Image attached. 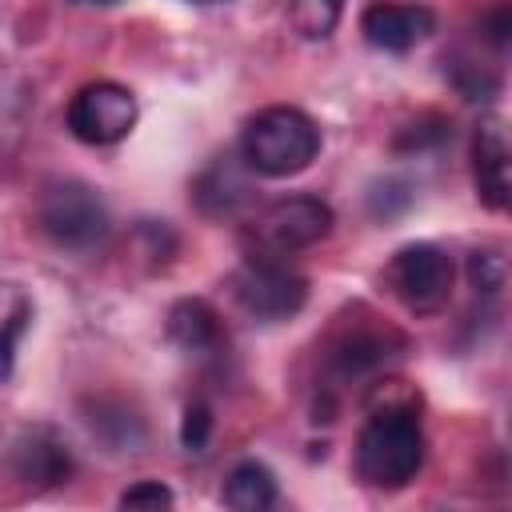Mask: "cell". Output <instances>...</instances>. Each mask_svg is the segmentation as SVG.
<instances>
[{"label": "cell", "instance_id": "15", "mask_svg": "<svg viewBox=\"0 0 512 512\" xmlns=\"http://www.w3.org/2000/svg\"><path fill=\"white\" fill-rule=\"evenodd\" d=\"M88 428L116 452H132L144 444V420L124 404V400H112V396H100L88 412Z\"/></svg>", "mask_w": 512, "mask_h": 512}, {"label": "cell", "instance_id": "6", "mask_svg": "<svg viewBox=\"0 0 512 512\" xmlns=\"http://www.w3.org/2000/svg\"><path fill=\"white\" fill-rule=\"evenodd\" d=\"M232 296L236 304L260 320V324H280L292 320L308 304V280L292 272L284 260H244L240 272H232Z\"/></svg>", "mask_w": 512, "mask_h": 512}, {"label": "cell", "instance_id": "17", "mask_svg": "<svg viewBox=\"0 0 512 512\" xmlns=\"http://www.w3.org/2000/svg\"><path fill=\"white\" fill-rule=\"evenodd\" d=\"M344 0H288V24L300 40H328L340 24Z\"/></svg>", "mask_w": 512, "mask_h": 512}, {"label": "cell", "instance_id": "9", "mask_svg": "<svg viewBox=\"0 0 512 512\" xmlns=\"http://www.w3.org/2000/svg\"><path fill=\"white\" fill-rule=\"evenodd\" d=\"M72 452L68 444L48 428V424H36V428H24L12 448H8V472L32 488V492H44V488H60L68 476H72Z\"/></svg>", "mask_w": 512, "mask_h": 512}, {"label": "cell", "instance_id": "25", "mask_svg": "<svg viewBox=\"0 0 512 512\" xmlns=\"http://www.w3.org/2000/svg\"><path fill=\"white\" fill-rule=\"evenodd\" d=\"M196 4H216V0H196Z\"/></svg>", "mask_w": 512, "mask_h": 512}, {"label": "cell", "instance_id": "18", "mask_svg": "<svg viewBox=\"0 0 512 512\" xmlns=\"http://www.w3.org/2000/svg\"><path fill=\"white\" fill-rule=\"evenodd\" d=\"M412 200H416V192H412V184H408L404 176H380V180H372L368 192H364L368 216L380 220V224L404 216V212L412 208Z\"/></svg>", "mask_w": 512, "mask_h": 512}, {"label": "cell", "instance_id": "1", "mask_svg": "<svg viewBox=\"0 0 512 512\" xmlns=\"http://www.w3.org/2000/svg\"><path fill=\"white\" fill-rule=\"evenodd\" d=\"M424 468L420 408H368L356 436V476L372 488L396 492Z\"/></svg>", "mask_w": 512, "mask_h": 512}, {"label": "cell", "instance_id": "24", "mask_svg": "<svg viewBox=\"0 0 512 512\" xmlns=\"http://www.w3.org/2000/svg\"><path fill=\"white\" fill-rule=\"evenodd\" d=\"M92 4H120V0H92Z\"/></svg>", "mask_w": 512, "mask_h": 512}, {"label": "cell", "instance_id": "2", "mask_svg": "<svg viewBox=\"0 0 512 512\" xmlns=\"http://www.w3.org/2000/svg\"><path fill=\"white\" fill-rule=\"evenodd\" d=\"M316 156H320V128H316V120L308 112H300L292 104L260 108L244 124L240 160L256 176L284 180V176L304 172Z\"/></svg>", "mask_w": 512, "mask_h": 512}, {"label": "cell", "instance_id": "16", "mask_svg": "<svg viewBox=\"0 0 512 512\" xmlns=\"http://www.w3.org/2000/svg\"><path fill=\"white\" fill-rule=\"evenodd\" d=\"M32 320V300L16 280H0V384L16 368V340Z\"/></svg>", "mask_w": 512, "mask_h": 512}, {"label": "cell", "instance_id": "23", "mask_svg": "<svg viewBox=\"0 0 512 512\" xmlns=\"http://www.w3.org/2000/svg\"><path fill=\"white\" fill-rule=\"evenodd\" d=\"M496 44H504L508 40V8H496L492 12V32H488Z\"/></svg>", "mask_w": 512, "mask_h": 512}, {"label": "cell", "instance_id": "11", "mask_svg": "<svg viewBox=\"0 0 512 512\" xmlns=\"http://www.w3.org/2000/svg\"><path fill=\"white\" fill-rule=\"evenodd\" d=\"M472 180L484 208L504 212L512 200V176H508V136L500 116H484L472 136Z\"/></svg>", "mask_w": 512, "mask_h": 512}, {"label": "cell", "instance_id": "20", "mask_svg": "<svg viewBox=\"0 0 512 512\" xmlns=\"http://www.w3.org/2000/svg\"><path fill=\"white\" fill-rule=\"evenodd\" d=\"M136 240L144 244V256L152 264H168V256L176 252V232L164 220H140L136 224Z\"/></svg>", "mask_w": 512, "mask_h": 512}, {"label": "cell", "instance_id": "21", "mask_svg": "<svg viewBox=\"0 0 512 512\" xmlns=\"http://www.w3.org/2000/svg\"><path fill=\"white\" fill-rule=\"evenodd\" d=\"M212 440V412L208 404H188L184 408V420H180V444L184 452H204Z\"/></svg>", "mask_w": 512, "mask_h": 512}, {"label": "cell", "instance_id": "22", "mask_svg": "<svg viewBox=\"0 0 512 512\" xmlns=\"http://www.w3.org/2000/svg\"><path fill=\"white\" fill-rule=\"evenodd\" d=\"M172 504H176V496L160 480H140L120 492V508H172Z\"/></svg>", "mask_w": 512, "mask_h": 512}, {"label": "cell", "instance_id": "14", "mask_svg": "<svg viewBox=\"0 0 512 512\" xmlns=\"http://www.w3.org/2000/svg\"><path fill=\"white\" fill-rule=\"evenodd\" d=\"M276 476H272V468L268 464H260V460H240L232 472H228V480H224V492H220V500L228 504V508H236V512H264V508H272L276 504Z\"/></svg>", "mask_w": 512, "mask_h": 512}, {"label": "cell", "instance_id": "3", "mask_svg": "<svg viewBox=\"0 0 512 512\" xmlns=\"http://www.w3.org/2000/svg\"><path fill=\"white\" fill-rule=\"evenodd\" d=\"M332 224H336V212L328 200L320 196H284V200H272L248 228V248H252V260H288L320 240L332 236Z\"/></svg>", "mask_w": 512, "mask_h": 512}, {"label": "cell", "instance_id": "8", "mask_svg": "<svg viewBox=\"0 0 512 512\" xmlns=\"http://www.w3.org/2000/svg\"><path fill=\"white\" fill-rule=\"evenodd\" d=\"M64 120L80 144H92V148L120 144L136 128V96L116 80H92L76 88Z\"/></svg>", "mask_w": 512, "mask_h": 512}, {"label": "cell", "instance_id": "12", "mask_svg": "<svg viewBox=\"0 0 512 512\" xmlns=\"http://www.w3.org/2000/svg\"><path fill=\"white\" fill-rule=\"evenodd\" d=\"M168 340L184 352V356H196V360H208V356H220V348L228 344L224 336V324H220V312L200 300V296H184L168 308V324H164Z\"/></svg>", "mask_w": 512, "mask_h": 512}, {"label": "cell", "instance_id": "4", "mask_svg": "<svg viewBox=\"0 0 512 512\" xmlns=\"http://www.w3.org/2000/svg\"><path fill=\"white\" fill-rule=\"evenodd\" d=\"M36 220L52 244L72 248V252H88V248L104 244V236L112 228L108 204L84 180H52L40 196Z\"/></svg>", "mask_w": 512, "mask_h": 512}, {"label": "cell", "instance_id": "5", "mask_svg": "<svg viewBox=\"0 0 512 512\" xmlns=\"http://www.w3.org/2000/svg\"><path fill=\"white\" fill-rule=\"evenodd\" d=\"M452 280H456L452 256L428 240L404 244L384 268V284L416 316H436L452 296Z\"/></svg>", "mask_w": 512, "mask_h": 512}, {"label": "cell", "instance_id": "7", "mask_svg": "<svg viewBox=\"0 0 512 512\" xmlns=\"http://www.w3.org/2000/svg\"><path fill=\"white\" fill-rule=\"evenodd\" d=\"M356 316L360 320H340L328 336L324 360H328V372L340 380H360L368 372H380V368H388V360H396L408 348L404 332H396L392 324L376 320L364 308Z\"/></svg>", "mask_w": 512, "mask_h": 512}, {"label": "cell", "instance_id": "19", "mask_svg": "<svg viewBox=\"0 0 512 512\" xmlns=\"http://www.w3.org/2000/svg\"><path fill=\"white\" fill-rule=\"evenodd\" d=\"M468 280L480 296H496L508 284V260L500 248H476L468 256Z\"/></svg>", "mask_w": 512, "mask_h": 512}, {"label": "cell", "instance_id": "10", "mask_svg": "<svg viewBox=\"0 0 512 512\" xmlns=\"http://www.w3.org/2000/svg\"><path fill=\"white\" fill-rule=\"evenodd\" d=\"M360 32L372 48L380 52H408L420 40H428L436 32V12L428 4H368L360 16Z\"/></svg>", "mask_w": 512, "mask_h": 512}, {"label": "cell", "instance_id": "13", "mask_svg": "<svg viewBox=\"0 0 512 512\" xmlns=\"http://www.w3.org/2000/svg\"><path fill=\"white\" fill-rule=\"evenodd\" d=\"M252 196V184H248V164L244 160H232V156H220L212 160L196 180H192V200L204 216L212 220H224V216H236Z\"/></svg>", "mask_w": 512, "mask_h": 512}]
</instances>
